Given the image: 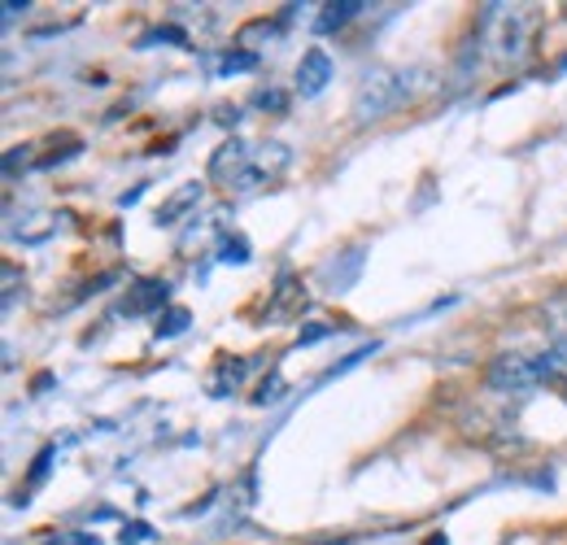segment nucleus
I'll return each instance as SVG.
<instances>
[{"instance_id": "obj_1", "label": "nucleus", "mask_w": 567, "mask_h": 545, "mask_svg": "<svg viewBox=\"0 0 567 545\" xmlns=\"http://www.w3.org/2000/svg\"><path fill=\"white\" fill-rule=\"evenodd\" d=\"M411 79H415V70H371L367 79H362V88H358L354 96V119L358 123H371V119H384V114H393L398 105H406L411 101Z\"/></svg>"}, {"instance_id": "obj_2", "label": "nucleus", "mask_w": 567, "mask_h": 545, "mask_svg": "<svg viewBox=\"0 0 567 545\" xmlns=\"http://www.w3.org/2000/svg\"><path fill=\"white\" fill-rule=\"evenodd\" d=\"M489 49H494V62L511 66L528 53V40H533V13L528 9H489Z\"/></svg>"}, {"instance_id": "obj_3", "label": "nucleus", "mask_w": 567, "mask_h": 545, "mask_svg": "<svg viewBox=\"0 0 567 545\" xmlns=\"http://www.w3.org/2000/svg\"><path fill=\"white\" fill-rule=\"evenodd\" d=\"M249 162H254V153H249L245 140H223L210 157V179L214 184H227V188H240V179L249 175Z\"/></svg>"}, {"instance_id": "obj_4", "label": "nucleus", "mask_w": 567, "mask_h": 545, "mask_svg": "<svg viewBox=\"0 0 567 545\" xmlns=\"http://www.w3.org/2000/svg\"><path fill=\"white\" fill-rule=\"evenodd\" d=\"M332 58H328V49H306L301 53V62H297V92L301 96H319L328 83H332Z\"/></svg>"}, {"instance_id": "obj_5", "label": "nucleus", "mask_w": 567, "mask_h": 545, "mask_svg": "<svg viewBox=\"0 0 567 545\" xmlns=\"http://www.w3.org/2000/svg\"><path fill=\"white\" fill-rule=\"evenodd\" d=\"M288 162H292V157H288V148H284V144H276V140H271V144H262V148L254 153L249 175L240 179V188H254V184H271V179H280L284 171H288Z\"/></svg>"}, {"instance_id": "obj_6", "label": "nucleus", "mask_w": 567, "mask_h": 545, "mask_svg": "<svg viewBox=\"0 0 567 545\" xmlns=\"http://www.w3.org/2000/svg\"><path fill=\"white\" fill-rule=\"evenodd\" d=\"M166 292H171V288H166L162 279H136V284H132V292L123 297V315H132V319H136V315L166 310Z\"/></svg>"}, {"instance_id": "obj_7", "label": "nucleus", "mask_w": 567, "mask_h": 545, "mask_svg": "<svg viewBox=\"0 0 567 545\" xmlns=\"http://www.w3.org/2000/svg\"><path fill=\"white\" fill-rule=\"evenodd\" d=\"M202 193H206V184H197V179H193V184H184V188H175V193L162 202V209H157V223H162V227H175L193 205L202 202Z\"/></svg>"}, {"instance_id": "obj_8", "label": "nucleus", "mask_w": 567, "mask_h": 545, "mask_svg": "<svg viewBox=\"0 0 567 545\" xmlns=\"http://www.w3.org/2000/svg\"><path fill=\"white\" fill-rule=\"evenodd\" d=\"M367 4L362 0H337V4H323V13H319V31H341V27H350L358 13H362Z\"/></svg>"}, {"instance_id": "obj_9", "label": "nucleus", "mask_w": 567, "mask_h": 545, "mask_svg": "<svg viewBox=\"0 0 567 545\" xmlns=\"http://www.w3.org/2000/svg\"><path fill=\"white\" fill-rule=\"evenodd\" d=\"M301 292H306V288H301V279H297V275H292V271H284L280 279H276V297H271V306H267V315H271V319H280L284 310L292 306V301H306Z\"/></svg>"}, {"instance_id": "obj_10", "label": "nucleus", "mask_w": 567, "mask_h": 545, "mask_svg": "<svg viewBox=\"0 0 567 545\" xmlns=\"http://www.w3.org/2000/svg\"><path fill=\"white\" fill-rule=\"evenodd\" d=\"M188 323H193V310H188V306H166V310L157 315V328H153V332H157V341H171V337H179Z\"/></svg>"}, {"instance_id": "obj_11", "label": "nucleus", "mask_w": 567, "mask_h": 545, "mask_svg": "<svg viewBox=\"0 0 567 545\" xmlns=\"http://www.w3.org/2000/svg\"><path fill=\"white\" fill-rule=\"evenodd\" d=\"M546 323H550V341L567 345V292L546 306Z\"/></svg>"}, {"instance_id": "obj_12", "label": "nucleus", "mask_w": 567, "mask_h": 545, "mask_svg": "<svg viewBox=\"0 0 567 545\" xmlns=\"http://www.w3.org/2000/svg\"><path fill=\"white\" fill-rule=\"evenodd\" d=\"M218 263L245 267V263H249V240H245V236H227V240L218 245Z\"/></svg>"}, {"instance_id": "obj_13", "label": "nucleus", "mask_w": 567, "mask_h": 545, "mask_svg": "<svg viewBox=\"0 0 567 545\" xmlns=\"http://www.w3.org/2000/svg\"><path fill=\"white\" fill-rule=\"evenodd\" d=\"M258 66V53H227L218 58V74H245V70Z\"/></svg>"}, {"instance_id": "obj_14", "label": "nucleus", "mask_w": 567, "mask_h": 545, "mask_svg": "<svg viewBox=\"0 0 567 545\" xmlns=\"http://www.w3.org/2000/svg\"><path fill=\"white\" fill-rule=\"evenodd\" d=\"M254 105H258V110H271V114H284V105H288V96H284L280 88H262V92L254 96Z\"/></svg>"}, {"instance_id": "obj_15", "label": "nucleus", "mask_w": 567, "mask_h": 545, "mask_svg": "<svg viewBox=\"0 0 567 545\" xmlns=\"http://www.w3.org/2000/svg\"><path fill=\"white\" fill-rule=\"evenodd\" d=\"M280 393H284V380L280 376H271V380H262V389H258V407H271V402H280Z\"/></svg>"}, {"instance_id": "obj_16", "label": "nucleus", "mask_w": 567, "mask_h": 545, "mask_svg": "<svg viewBox=\"0 0 567 545\" xmlns=\"http://www.w3.org/2000/svg\"><path fill=\"white\" fill-rule=\"evenodd\" d=\"M18 301V267L13 263H4V310Z\"/></svg>"}, {"instance_id": "obj_17", "label": "nucleus", "mask_w": 567, "mask_h": 545, "mask_svg": "<svg viewBox=\"0 0 567 545\" xmlns=\"http://www.w3.org/2000/svg\"><path fill=\"white\" fill-rule=\"evenodd\" d=\"M49 463H53V445L40 450V459H35V467H31V484H40V480L49 476Z\"/></svg>"}, {"instance_id": "obj_18", "label": "nucleus", "mask_w": 567, "mask_h": 545, "mask_svg": "<svg viewBox=\"0 0 567 545\" xmlns=\"http://www.w3.org/2000/svg\"><path fill=\"white\" fill-rule=\"evenodd\" d=\"M323 337H332V328H328V323H310V328L297 337V345H315V341H323Z\"/></svg>"}, {"instance_id": "obj_19", "label": "nucleus", "mask_w": 567, "mask_h": 545, "mask_svg": "<svg viewBox=\"0 0 567 545\" xmlns=\"http://www.w3.org/2000/svg\"><path fill=\"white\" fill-rule=\"evenodd\" d=\"M148 537V524H132V528H123V545H141Z\"/></svg>"}, {"instance_id": "obj_20", "label": "nucleus", "mask_w": 567, "mask_h": 545, "mask_svg": "<svg viewBox=\"0 0 567 545\" xmlns=\"http://www.w3.org/2000/svg\"><path fill=\"white\" fill-rule=\"evenodd\" d=\"M427 545H445V537H432V542H427Z\"/></svg>"}, {"instance_id": "obj_21", "label": "nucleus", "mask_w": 567, "mask_h": 545, "mask_svg": "<svg viewBox=\"0 0 567 545\" xmlns=\"http://www.w3.org/2000/svg\"><path fill=\"white\" fill-rule=\"evenodd\" d=\"M559 393H564V398H567V380H564V384H559Z\"/></svg>"}]
</instances>
